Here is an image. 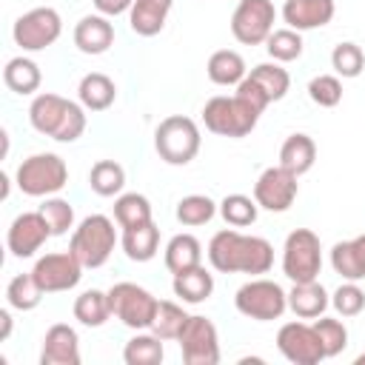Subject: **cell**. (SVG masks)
<instances>
[{
  "label": "cell",
  "mask_w": 365,
  "mask_h": 365,
  "mask_svg": "<svg viewBox=\"0 0 365 365\" xmlns=\"http://www.w3.org/2000/svg\"><path fill=\"white\" fill-rule=\"evenodd\" d=\"M205 257L220 274H251L262 277L274 265V245L265 237L242 234L237 228H222L211 237Z\"/></svg>",
  "instance_id": "1"
},
{
  "label": "cell",
  "mask_w": 365,
  "mask_h": 365,
  "mask_svg": "<svg viewBox=\"0 0 365 365\" xmlns=\"http://www.w3.org/2000/svg\"><path fill=\"white\" fill-rule=\"evenodd\" d=\"M29 123L37 134L51 137L57 143H74L83 137L88 120H86V108L77 100L60 97L54 91H43L34 94L31 106H29Z\"/></svg>",
  "instance_id": "2"
},
{
  "label": "cell",
  "mask_w": 365,
  "mask_h": 365,
  "mask_svg": "<svg viewBox=\"0 0 365 365\" xmlns=\"http://www.w3.org/2000/svg\"><path fill=\"white\" fill-rule=\"evenodd\" d=\"M117 242L120 237L114 222L106 214H88L74 225L68 251L83 262V268H103L111 259Z\"/></svg>",
  "instance_id": "3"
},
{
  "label": "cell",
  "mask_w": 365,
  "mask_h": 365,
  "mask_svg": "<svg viewBox=\"0 0 365 365\" xmlns=\"http://www.w3.org/2000/svg\"><path fill=\"white\" fill-rule=\"evenodd\" d=\"M202 145L200 125L185 114H171L154 128V151L168 165H188Z\"/></svg>",
  "instance_id": "4"
},
{
  "label": "cell",
  "mask_w": 365,
  "mask_h": 365,
  "mask_svg": "<svg viewBox=\"0 0 365 365\" xmlns=\"http://www.w3.org/2000/svg\"><path fill=\"white\" fill-rule=\"evenodd\" d=\"M202 123L211 134L217 137H228V140H240L248 137L257 123H259V111L254 106H248L242 97L231 94H217L202 106Z\"/></svg>",
  "instance_id": "5"
},
{
  "label": "cell",
  "mask_w": 365,
  "mask_h": 365,
  "mask_svg": "<svg viewBox=\"0 0 365 365\" xmlns=\"http://www.w3.org/2000/svg\"><path fill=\"white\" fill-rule=\"evenodd\" d=\"M14 182L26 197H54L68 185V165L60 154L40 151L17 165Z\"/></svg>",
  "instance_id": "6"
},
{
  "label": "cell",
  "mask_w": 365,
  "mask_h": 365,
  "mask_svg": "<svg viewBox=\"0 0 365 365\" xmlns=\"http://www.w3.org/2000/svg\"><path fill=\"white\" fill-rule=\"evenodd\" d=\"M234 308L254 322H271L288 311V291H282V285L274 279L251 277L237 288Z\"/></svg>",
  "instance_id": "7"
},
{
  "label": "cell",
  "mask_w": 365,
  "mask_h": 365,
  "mask_svg": "<svg viewBox=\"0 0 365 365\" xmlns=\"http://www.w3.org/2000/svg\"><path fill=\"white\" fill-rule=\"evenodd\" d=\"M322 271V242L311 228H294L282 242V274L291 282L319 279Z\"/></svg>",
  "instance_id": "8"
},
{
  "label": "cell",
  "mask_w": 365,
  "mask_h": 365,
  "mask_svg": "<svg viewBox=\"0 0 365 365\" xmlns=\"http://www.w3.org/2000/svg\"><path fill=\"white\" fill-rule=\"evenodd\" d=\"M108 302L111 314L131 331H148L160 305V299L137 282H114L108 288Z\"/></svg>",
  "instance_id": "9"
},
{
  "label": "cell",
  "mask_w": 365,
  "mask_h": 365,
  "mask_svg": "<svg viewBox=\"0 0 365 365\" xmlns=\"http://www.w3.org/2000/svg\"><path fill=\"white\" fill-rule=\"evenodd\" d=\"M63 34V17L57 9L51 6H37V9H29L26 14H20L11 26V37L14 43L34 54V51H46L48 46H54Z\"/></svg>",
  "instance_id": "10"
},
{
  "label": "cell",
  "mask_w": 365,
  "mask_h": 365,
  "mask_svg": "<svg viewBox=\"0 0 365 365\" xmlns=\"http://www.w3.org/2000/svg\"><path fill=\"white\" fill-rule=\"evenodd\" d=\"M185 365H217L220 362V334L208 317L191 314L177 336Z\"/></svg>",
  "instance_id": "11"
},
{
  "label": "cell",
  "mask_w": 365,
  "mask_h": 365,
  "mask_svg": "<svg viewBox=\"0 0 365 365\" xmlns=\"http://www.w3.org/2000/svg\"><path fill=\"white\" fill-rule=\"evenodd\" d=\"M277 23V9L271 0H240L231 14V34L242 46H259L268 40Z\"/></svg>",
  "instance_id": "12"
},
{
  "label": "cell",
  "mask_w": 365,
  "mask_h": 365,
  "mask_svg": "<svg viewBox=\"0 0 365 365\" xmlns=\"http://www.w3.org/2000/svg\"><path fill=\"white\" fill-rule=\"evenodd\" d=\"M277 348L294 365H319L325 359V348L319 342L314 322H302L299 317L277 331Z\"/></svg>",
  "instance_id": "13"
},
{
  "label": "cell",
  "mask_w": 365,
  "mask_h": 365,
  "mask_svg": "<svg viewBox=\"0 0 365 365\" xmlns=\"http://www.w3.org/2000/svg\"><path fill=\"white\" fill-rule=\"evenodd\" d=\"M299 177L291 174L288 168L282 165H271L265 168L257 182H254V200L262 211H271V214H282L294 205L297 194H299Z\"/></svg>",
  "instance_id": "14"
},
{
  "label": "cell",
  "mask_w": 365,
  "mask_h": 365,
  "mask_svg": "<svg viewBox=\"0 0 365 365\" xmlns=\"http://www.w3.org/2000/svg\"><path fill=\"white\" fill-rule=\"evenodd\" d=\"M31 274L46 294H60V291H71L80 285L83 262L71 251H51V254L37 257Z\"/></svg>",
  "instance_id": "15"
},
{
  "label": "cell",
  "mask_w": 365,
  "mask_h": 365,
  "mask_svg": "<svg viewBox=\"0 0 365 365\" xmlns=\"http://www.w3.org/2000/svg\"><path fill=\"white\" fill-rule=\"evenodd\" d=\"M48 237H51V228H48L46 217L37 208V211H23L11 220V225L6 231V245H9L11 257L29 259L46 245Z\"/></svg>",
  "instance_id": "16"
},
{
  "label": "cell",
  "mask_w": 365,
  "mask_h": 365,
  "mask_svg": "<svg viewBox=\"0 0 365 365\" xmlns=\"http://www.w3.org/2000/svg\"><path fill=\"white\" fill-rule=\"evenodd\" d=\"M40 365H80V336L71 325L54 322L40 348Z\"/></svg>",
  "instance_id": "17"
},
{
  "label": "cell",
  "mask_w": 365,
  "mask_h": 365,
  "mask_svg": "<svg viewBox=\"0 0 365 365\" xmlns=\"http://www.w3.org/2000/svg\"><path fill=\"white\" fill-rule=\"evenodd\" d=\"M336 3L334 0H285L282 6V20L288 29L297 31H314L322 29L334 20Z\"/></svg>",
  "instance_id": "18"
},
{
  "label": "cell",
  "mask_w": 365,
  "mask_h": 365,
  "mask_svg": "<svg viewBox=\"0 0 365 365\" xmlns=\"http://www.w3.org/2000/svg\"><path fill=\"white\" fill-rule=\"evenodd\" d=\"M74 46L83 54H106L114 46V23L106 14H86L74 26Z\"/></svg>",
  "instance_id": "19"
},
{
  "label": "cell",
  "mask_w": 365,
  "mask_h": 365,
  "mask_svg": "<svg viewBox=\"0 0 365 365\" xmlns=\"http://www.w3.org/2000/svg\"><path fill=\"white\" fill-rule=\"evenodd\" d=\"M328 305H331V294L322 288L319 279L294 282V288L288 291V311L299 319H317L328 311Z\"/></svg>",
  "instance_id": "20"
},
{
  "label": "cell",
  "mask_w": 365,
  "mask_h": 365,
  "mask_svg": "<svg viewBox=\"0 0 365 365\" xmlns=\"http://www.w3.org/2000/svg\"><path fill=\"white\" fill-rule=\"evenodd\" d=\"M174 0H134L131 11H128V26L134 34L140 37H154L165 29L168 11H171Z\"/></svg>",
  "instance_id": "21"
},
{
  "label": "cell",
  "mask_w": 365,
  "mask_h": 365,
  "mask_svg": "<svg viewBox=\"0 0 365 365\" xmlns=\"http://www.w3.org/2000/svg\"><path fill=\"white\" fill-rule=\"evenodd\" d=\"M120 245H123V254L131 262H148V259H154L157 251H160V228H157V222L151 220V222H143V225L123 228Z\"/></svg>",
  "instance_id": "22"
},
{
  "label": "cell",
  "mask_w": 365,
  "mask_h": 365,
  "mask_svg": "<svg viewBox=\"0 0 365 365\" xmlns=\"http://www.w3.org/2000/svg\"><path fill=\"white\" fill-rule=\"evenodd\" d=\"M331 268L351 282L365 279V234L354 237V240H342L334 242L331 248Z\"/></svg>",
  "instance_id": "23"
},
{
  "label": "cell",
  "mask_w": 365,
  "mask_h": 365,
  "mask_svg": "<svg viewBox=\"0 0 365 365\" xmlns=\"http://www.w3.org/2000/svg\"><path fill=\"white\" fill-rule=\"evenodd\" d=\"M171 288L182 305H200V302L211 299V294H214V274L205 265H197L182 274H174Z\"/></svg>",
  "instance_id": "24"
},
{
  "label": "cell",
  "mask_w": 365,
  "mask_h": 365,
  "mask_svg": "<svg viewBox=\"0 0 365 365\" xmlns=\"http://www.w3.org/2000/svg\"><path fill=\"white\" fill-rule=\"evenodd\" d=\"M77 100L83 103L86 111H106L117 100V86L108 74L88 71V74H83V80L77 86Z\"/></svg>",
  "instance_id": "25"
},
{
  "label": "cell",
  "mask_w": 365,
  "mask_h": 365,
  "mask_svg": "<svg viewBox=\"0 0 365 365\" xmlns=\"http://www.w3.org/2000/svg\"><path fill=\"white\" fill-rule=\"evenodd\" d=\"M314 163H317V143H314V137H308L302 131L288 134L285 143L279 145V165L288 168L291 174L302 177V174H308L314 168Z\"/></svg>",
  "instance_id": "26"
},
{
  "label": "cell",
  "mask_w": 365,
  "mask_h": 365,
  "mask_svg": "<svg viewBox=\"0 0 365 365\" xmlns=\"http://www.w3.org/2000/svg\"><path fill=\"white\" fill-rule=\"evenodd\" d=\"M163 259H165V268L171 274H182L188 268H197V265H202V242L194 234H174L165 242Z\"/></svg>",
  "instance_id": "27"
},
{
  "label": "cell",
  "mask_w": 365,
  "mask_h": 365,
  "mask_svg": "<svg viewBox=\"0 0 365 365\" xmlns=\"http://www.w3.org/2000/svg\"><path fill=\"white\" fill-rule=\"evenodd\" d=\"M205 74H208V80H211L214 86H234V88H237V86L245 80L248 66H245V60H242L240 51H234V48H220V51H214V54L208 57Z\"/></svg>",
  "instance_id": "28"
},
{
  "label": "cell",
  "mask_w": 365,
  "mask_h": 365,
  "mask_svg": "<svg viewBox=\"0 0 365 365\" xmlns=\"http://www.w3.org/2000/svg\"><path fill=\"white\" fill-rule=\"evenodd\" d=\"M3 83H6L9 91L26 97V94H34V91L40 88L43 74H40V66H37L31 57L17 54V57H11V60L6 63V68H3Z\"/></svg>",
  "instance_id": "29"
},
{
  "label": "cell",
  "mask_w": 365,
  "mask_h": 365,
  "mask_svg": "<svg viewBox=\"0 0 365 365\" xmlns=\"http://www.w3.org/2000/svg\"><path fill=\"white\" fill-rule=\"evenodd\" d=\"M111 314V302H108V291L100 288H88L74 299V319L86 328H100L108 322Z\"/></svg>",
  "instance_id": "30"
},
{
  "label": "cell",
  "mask_w": 365,
  "mask_h": 365,
  "mask_svg": "<svg viewBox=\"0 0 365 365\" xmlns=\"http://www.w3.org/2000/svg\"><path fill=\"white\" fill-rule=\"evenodd\" d=\"M88 188L97 197H120L125 188V168L117 160H97L88 171Z\"/></svg>",
  "instance_id": "31"
},
{
  "label": "cell",
  "mask_w": 365,
  "mask_h": 365,
  "mask_svg": "<svg viewBox=\"0 0 365 365\" xmlns=\"http://www.w3.org/2000/svg\"><path fill=\"white\" fill-rule=\"evenodd\" d=\"M163 356H165L163 339L151 331H137L123 348V362L125 365H160Z\"/></svg>",
  "instance_id": "32"
},
{
  "label": "cell",
  "mask_w": 365,
  "mask_h": 365,
  "mask_svg": "<svg viewBox=\"0 0 365 365\" xmlns=\"http://www.w3.org/2000/svg\"><path fill=\"white\" fill-rule=\"evenodd\" d=\"M248 77L265 91V97H268L271 103L282 100V97L288 94V88H291V74H288V68H282L277 60L254 66V68L248 71Z\"/></svg>",
  "instance_id": "33"
},
{
  "label": "cell",
  "mask_w": 365,
  "mask_h": 365,
  "mask_svg": "<svg viewBox=\"0 0 365 365\" xmlns=\"http://www.w3.org/2000/svg\"><path fill=\"white\" fill-rule=\"evenodd\" d=\"M46 297V291L40 288V282L34 279V274H17L9 279L6 285V302L14 311H34L40 305V299Z\"/></svg>",
  "instance_id": "34"
},
{
  "label": "cell",
  "mask_w": 365,
  "mask_h": 365,
  "mask_svg": "<svg viewBox=\"0 0 365 365\" xmlns=\"http://www.w3.org/2000/svg\"><path fill=\"white\" fill-rule=\"evenodd\" d=\"M114 220L120 228H131V225H143L151 222V202L145 194L137 191H125L114 200Z\"/></svg>",
  "instance_id": "35"
},
{
  "label": "cell",
  "mask_w": 365,
  "mask_h": 365,
  "mask_svg": "<svg viewBox=\"0 0 365 365\" xmlns=\"http://www.w3.org/2000/svg\"><path fill=\"white\" fill-rule=\"evenodd\" d=\"M188 317H191V314H185V308H182L180 302L160 299L157 314H154V322H151V328H148V331H151V334H157L163 342L177 339V336H180V331L185 328Z\"/></svg>",
  "instance_id": "36"
},
{
  "label": "cell",
  "mask_w": 365,
  "mask_h": 365,
  "mask_svg": "<svg viewBox=\"0 0 365 365\" xmlns=\"http://www.w3.org/2000/svg\"><path fill=\"white\" fill-rule=\"evenodd\" d=\"M220 211V202H214L211 197L205 194H188L177 202V222L180 225H188V228H197V225H205L214 220V214Z\"/></svg>",
  "instance_id": "37"
},
{
  "label": "cell",
  "mask_w": 365,
  "mask_h": 365,
  "mask_svg": "<svg viewBox=\"0 0 365 365\" xmlns=\"http://www.w3.org/2000/svg\"><path fill=\"white\" fill-rule=\"evenodd\" d=\"M302 48H305L302 31L288 29V26H285V29H274V31L268 34V40H265V51H268V57L277 60V63L299 60V57H302Z\"/></svg>",
  "instance_id": "38"
},
{
  "label": "cell",
  "mask_w": 365,
  "mask_h": 365,
  "mask_svg": "<svg viewBox=\"0 0 365 365\" xmlns=\"http://www.w3.org/2000/svg\"><path fill=\"white\" fill-rule=\"evenodd\" d=\"M257 214H259V205L248 194H228L220 202V217L231 228H248V225H254L257 222Z\"/></svg>",
  "instance_id": "39"
},
{
  "label": "cell",
  "mask_w": 365,
  "mask_h": 365,
  "mask_svg": "<svg viewBox=\"0 0 365 365\" xmlns=\"http://www.w3.org/2000/svg\"><path fill=\"white\" fill-rule=\"evenodd\" d=\"M331 68H334L336 77L354 80V77H359L362 68H365V51H362L356 43L345 40V43L334 46V51H331Z\"/></svg>",
  "instance_id": "40"
},
{
  "label": "cell",
  "mask_w": 365,
  "mask_h": 365,
  "mask_svg": "<svg viewBox=\"0 0 365 365\" xmlns=\"http://www.w3.org/2000/svg\"><path fill=\"white\" fill-rule=\"evenodd\" d=\"M40 214L46 217L51 237H63L68 231H74V205L63 197H43Z\"/></svg>",
  "instance_id": "41"
},
{
  "label": "cell",
  "mask_w": 365,
  "mask_h": 365,
  "mask_svg": "<svg viewBox=\"0 0 365 365\" xmlns=\"http://www.w3.org/2000/svg\"><path fill=\"white\" fill-rule=\"evenodd\" d=\"M314 328L319 334V342L325 348V359L331 356H339L345 348H348V328L342 319H334V317H317L314 319Z\"/></svg>",
  "instance_id": "42"
},
{
  "label": "cell",
  "mask_w": 365,
  "mask_h": 365,
  "mask_svg": "<svg viewBox=\"0 0 365 365\" xmlns=\"http://www.w3.org/2000/svg\"><path fill=\"white\" fill-rule=\"evenodd\" d=\"M308 97L319 108H334L342 103V77L336 74H317L308 83Z\"/></svg>",
  "instance_id": "43"
},
{
  "label": "cell",
  "mask_w": 365,
  "mask_h": 365,
  "mask_svg": "<svg viewBox=\"0 0 365 365\" xmlns=\"http://www.w3.org/2000/svg\"><path fill=\"white\" fill-rule=\"evenodd\" d=\"M331 305L339 317H356L365 308V291L359 288V282L342 279V285L331 294Z\"/></svg>",
  "instance_id": "44"
},
{
  "label": "cell",
  "mask_w": 365,
  "mask_h": 365,
  "mask_svg": "<svg viewBox=\"0 0 365 365\" xmlns=\"http://www.w3.org/2000/svg\"><path fill=\"white\" fill-rule=\"evenodd\" d=\"M91 3H94L97 14H106V17H117V14H128L134 0H91Z\"/></svg>",
  "instance_id": "45"
},
{
  "label": "cell",
  "mask_w": 365,
  "mask_h": 365,
  "mask_svg": "<svg viewBox=\"0 0 365 365\" xmlns=\"http://www.w3.org/2000/svg\"><path fill=\"white\" fill-rule=\"evenodd\" d=\"M11 311H14V308H11ZM11 311H9V308L0 311V342H6V339L11 336Z\"/></svg>",
  "instance_id": "46"
},
{
  "label": "cell",
  "mask_w": 365,
  "mask_h": 365,
  "mask_svg": "<svg viewBox=\"0 0 365 365\" xmlns=\"http://www.w3.org/2000/svg\"><path fill=\"white\" fill-rule=\"evenodd\" d=\"M354 362H356V365H365V351H362V354H359V356H356Z\"/></svg>",
  "instance_id": "47"
}]
</instances>
